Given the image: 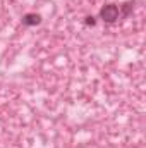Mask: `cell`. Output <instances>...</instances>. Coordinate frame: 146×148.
Masks as SVG:
<instances>
[{
	"label": "cell",
	"instance_id": "obj_3",
	"mask_svg": "<svg viewBox=\"0 0 146 148\" xmlns=\"http://www.w3.org/2000/svg\"><path fill=\"white\" fill-rule=\"evenodd\" d=\"M132 5H134L132 2H126V3H122L120 9H119V14H120L122 17H127V16L132 12Z\"/></svg>",
	"mask_w": 146,
	"mask_h": 148
},
{
	"label": "cell",
	"instance_id": "obj_4",
	"mask_svg": "<svg viewBox=\"0 0 146 148\" xmlns=\"http://www.w3.org/2000/svg\"><path fill=\"white\" fill-rule=\"evenodd\" d=\"M84 23H86V24H88V26H95V23H96V21H95V17H93V16H88V17H86V21H84Z\"/></svg>",
	"mask_w": 146,
	"mask_h": 148
},
{
	"label": "cell",
	"instance_id": "obj_1",
	"mask_svg": "<svg viewBox=\"0 0 146 148\" xmlns=\"http://www.w3.org/2000/svg\"><path fill=\"white\" fill-rule=\"evenodd\" d=\"M119 7L115 5V3H107V5H103L102 7V10H100V17L105 21V23H115L117 19H119Z\"/></svg>",
	"mask_w": 146,
	"mask_h": 148
},
{
	"label": "cell",
	"instance_id": "obj_2",
	"mask_svg": "<svg viewBox=\"0 0 146 148\" xmlns=\"http://www.w3.org/2000/svg\"><path fill=\"white\" fill-rule=\"evenodd\" d=\"M23 23H24L26 26H38V24L41 23V17H40V14L29 12V14H24V17H23Z\"/></svg>",
	"mask_w": 146,
	"mask_h": 148
}]
</instances>
